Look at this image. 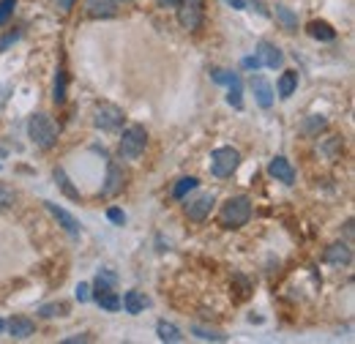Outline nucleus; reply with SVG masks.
<instances>
[{
	"label": "nucleus",
	"instance_id": "f257e3e1",
	"mask_svg": "<svg viewBox=\"0 0 355 344\" xmlns=\"http://www.w3.org/2000/svg\"><path fill=\"white\" fill-rule=\"evenodd\" d=\"M249 218H252V200L243 197V194L241 197H230L222 205V214H219V221H222V227H227V230H238Z\"/></svg>",
	"mask_w": 355,
	"mask_h": 344
},
{
	"label": "nucleus",
	"instance_id": "f03ea898",
	"mask_svg": "<svg viewBox=\"0 0 355 344\" xmlns=\"http://www.w3.org/2000/svg\"><path fill=\"white\" fill-rule=\"evenodd\" d=\"M28 134H31V139L42 148V150H49L52 145H55V139H58V126H55V121L44 115V112H36L33 118H31V123H28Z\"/></svg>",
	"mask_w": 355,
	"mask_h": 344
},
{
	"label": "nucleus",
	"instance_id": "7ed1b4c3",
	"mask_svg": "<svg viewBox=\"0 0 355 344\" xmlns=\"http://www.w3.org/2000/svg\"><path fill=\"white\" fill-rule=\"evenodd\" d=\"M145 145H148V131L142 129V126H129V129L123 131V137H121L118 150H121L123 159L134 162V159H139L145 153Z\"/></svg>",
	"mask_w": 355,
	"mask_h": 344
},
{
	"label": "nucleus",
	"instance_id": "20e7f679",
	"mask_svg": "<svg viewBox=\"0 0 355 344\" xmlns=\"http://www.w3.org/2000/svg\"><path fill=\"white\" fill-rule=\"evenodd\" d=\"M238 167H241V153L235 148H216L211 153V170L216 178H230Z\"/></svg>",
	"mask_w": 355,
	"mask_h": 344
},
{
	"label": "nucleus",
	"instance_id": "39448f33",
	"mask_svg": "<svg viewBox=\"0 0 355 344\" xmlns=\"http://www.w3.org/2000/svg\"><path fill=\"white\" fill-rule=\"evenodd\" d=\"M93 123L101 131H118L123 126V110L115 104H98L93 112Z\"/></svg>",
	"mask_w": 355,
	"mask_h": 344
},
{
	"label": "nucleus",
	"instance_id": "423d86ee",
	"mask_svg": "<svg viewBox=\"0 0 355 344\" xmlns=\"http://www.w3.org/2000/svg\"><path fill=\"white\" fill-rule=\"evenodd\" d=\"M178 22L186 31H200V25H202V6H200V0H180L178 3Z\"/></svg>",
	"mask_w": 355,
	"mask_h": 344
},
{
	"label": "nucleus",
	"instance_id": "0eeeda50",
	"mask_svg": "<svg viewBox=\"0 0 355 344\" xmlns=\"http://www.w3.org/2000/svg\"><path fill=\"white\" fill-rule=\"evenodd\" d=\"M254 60H257L260 66H266V69H282L284 55H282V49H279L276 44L260 42L257 44V52H254Z\"/></svg>",
	"mask_w": 355,
	"mask_h": 344
},
{
	"label": "nucleus",
	"instance_id": "6e6552de",
	"mask_svg": "<svg viewBox=\"0 0 355 344\" xmlns=\"http://www.w3.org/2000/svg\"><path fill=\"white\" fill-rule=\"evenodd\" d=\"M44 205H46V211L58 218V224H60L71 238H77V235H80V230H83V227H80V221L69 214V211H63V208H60V205H55V203H44Z\"/></svg>",
	"mask_w": 355,
	"mask_h": 344
},
{
	"label": "nucleus",
	"instance_id": "1a4fd4ad",
	"mask_svg": "<svg viewBox=\"0 0 355 344\" xmlns=\"http://www.w3.org/2000/svg\"><path fill=\"white\" fill-rule=\"evenodd\" d=\"M85 11L93 19H110L118 14V0H85Z\"/></svg>",
	"mask_w": 355,
	"mask_h": 344
},
{
	"label": "nucleus",
	"instance_id": "9d476101",
	"mask_svg": "<svg viewBox=\"0 0 355 344\" xmlns=\"http://www.w3.org/2000/svg\"><path fill=\"white\" fill-rule=\"evenodd\" d=\"M211 208H214V194H202V197H197V200H191L186 205V216L191 221H205L208 214H211Z\"/></svg>",
	"mask_w": 355,
	"mask_h": 344
},
{
	"label": "nucleus",
	"instance_id": "9b49d317",
	"mask_svg": "<svg viewBox=\"0 0 355 344\" xmlns=\"http://www.w3.org/2000/svg\"><path fill=\"white\" fill-rule=\"evenodd\" d=\"M268 172H270L276 180L287 183V186H293V183H295V170H293V164H290L284 156H276V159H270V164H268Z\"/></svg>",
	"mask_w": 355,
	"mask_h": 344
},
{
	"label": "nucleus",
	"instance_id": "f8f14e48",
	"mask_svg": "<svg viewBox=\"0 0 355 344\" xmlns=\"http://www.w3.org/2000/svg\"><path fill=\"white\" fill-rule=\"evenodd\" d=\"M252 90H254V98L263 110H268L273 104V87L263 74H252Z\"/></svg>",
	"mask_w": 355,
	"mask_h": 344
},
{
	"label": "nucleus",
	"instance_id": "ddd939ff",
	"mask_svg": "<svg viewBox=\"0 0 355 344\" xmlns=\"http://www.w3.org/2000/svg\"><path fill=\"white\" fill-rule=\"evenodd\" d=\"M325 262L328 265H350L353 262V249L347 246V243H334V246H328L325 249Z\"/></svg>",
	"mask_w": 355,
	"mask_h": 344
},
{
	"label": "nucleus",
	"instance_id": "4468645a",
	"mask_svg": "<svg viewBox=\"0 0 355 344\" xmlns=\"http://www.w3.org/2000/svg\"><path fill=\"white\" fill-rule=\"evenodd\" d=\"M148 298H145V293H139V290H129L126 295H123V301H121V309H126L129 314H139V311H145L148 309Z\"/></svg>",
	"mask_w": 355,
	"mask_h": 344
},
{
	"label": "nucleus",
	"instance_id": "2eb2a0df",
	"mask_svg": "<svg viewBox=\"0 0 355 344\" xmlns=\"http://www.w3.org/2000/svg\"><path fill=\"white\" fill-rule=\"evenodd\" d=\"M33 331H36V325H33L31 317H14L8 322V334L14 339H28V336H33Z\"/></svg>",
	"mask_w": 355,
	"mask_h": 344
},
{
	"label": "nucleus",
	"instance_id": "dca6fc26",
	"mask_svg": "<svg viewBox=\"0 0 355 344\" xmlns=\"http://www.w3.org/2000/svg\"><path fill=\"white\" fill-rule=\"evenodd\" d=\"M309 36L311 39H317V42H334L336 39V31H334V25H328V22H322V19H314L309 22Z\"/></svg>",
	"mask_w": 355,
	"mask_h": 344
},
{
	"label": "nucleus",
	"instance_id": "f3484780",
	"mask_svg": "<svg viewBox=\"0 0 355 344\" xmlns=\"http://www.w3.org/2000/svg\"><path fill=\"white\" fill-rule=\"evenodd\" d=\"M121 186H123V170H121L115 162H110V175H107L104 197H112V194H118V191H121Z\"/></svg>",
	"mask_w": 355,
	"mask_h": 344
},
{
	"label": "nucleus",
	"instance_id": "a211bd4d",
	"mask_svg": "<svg viewBox=\"0 0 355 344\" xmlns=\"http://www.w3.org/2000/svg\"><path fill=\"white\" fill-rule=\"evenodd\" d=\"M295 87H298V71H284V74L279 77L276 90H279L282 98H290V96L295 93Z\"/></svg>",
	"mask_w": 355,
	"mask_h": 344
},
{
	"label": "nucleus",
	"instance_id": "6ab92c4d",
	"mask_svg": "<svg viewBox=\"0 0 355 344\" xmlns=\"http://www.w3.org/2000/svg\"><path fill=\"white\" fill-rule=\"evenodd\" d=\"M156 334H159V339L162 342H183V334H180V328L178 325H173V322H167V320H162L159 325H156Z\"/></svg>",
	"mask_w": 355,
	"mask_h": 344
},
{
	"label": "nucleus",
	"instance_id": "aec40b11",
	"mask_svg": "<svg viewBox=\"0 0 355 344\" xmlns=\"http://www.w3.org/2000/svg\"><path fill=\"white\" fill-rule=\"evenodd\" d=\"M96 303L101 306V309H107V311H118L121 309V298H118V293H112V290H96Z\"/></svg>",
	"mask_w": 355,
	"mask_h": 344
},
{
	"label": "nucleus",
	"instance_id": "412c9836",
	"mask_svg": "<svg viewBox=\"0 0 355 344\" xmlns=\"http://www.w3.org/2000/svg\"><path fill=\"white\" fill-rule=\"evenodd\" d=\"M191 334H194L197 339H202V342H227V336H224L222 331L202 328V325H194V328H191Z\"/></svg>",
	"mask_w": 355,
	"mask_h": 344
},
{
	"label": "nucleus",
	"instance_id": "4be33fe9",
	"mask_svg": "<svg viewBox=\"0 0 355 344\" xmlns=\"http://www.w3.org/2000/svg\"><path fill=\"white\" fill-rule=\"evenodd\" d=\"M276 19H279L287 31H298V19H295V14H293L287 6H276Z\"/></svg>",
	"mask_w": 355,
	"mask_h": 344
},
{
	"label": "nucleus",
	"instance_id": "5701e85b",
	"mask_svg": "<svg viewBox=\"0 0 355 344\" xmlns=\"http://www.w3.org/2000/svg\"><path fill=\"white\" fill-rule=\"evenodd\" d=\"M325 126H328V121H325L322 115H309L306 123H304V134H306V137H317Z\"/></svg>",
	"mask_w": 355,
	"mask_h": 344
},
{
	"label": "nucleus",
	"instance_id": "b1692460",
	"mask_svg": "<svg viewBox=\"0 0 355 344\" xmlns=\"http://www.w3.org/2000/svg\"><path fill=\"white\" fill-rule=\"evenodd\" d=\"M197 183H200L197 178H180V180H178V186L173 189V197H175V200H183L189 191H194V189H197Z\"/></svg>",
	"mask_w": 355,
	"mask_h": 344
},
{
	"label": "nucleus",
	"instance_id": "393cba45",
	"mask_svg": "<svg viewBox=\"0 0 355 344\" xmlns=\"http://www.w3.org/2000/svg\"><path fill=\"white\" fill-rule=\"evenodd\" d=\"M52 98L55 104H63L66 101V71L58 69V77H55V90H52Z\"/></svg>",
	"mask_w": 355,
	"mask_h": 344
},
{
	"label": "nucleus",
	"instance_id": "a878e982",
	"mask_svg": "<svg viewBox=\"0 0 355 344\" xmlns=\"http://www.w3.org/2000/svg\"><path fill=\"white\" fill-rule=\"evenodd\" d=\"M52 175H55V180L60 183V189H63V191H66V194H69L71 200H80V191H77V189L71 186V180L66 178V172H63V170H60V167H58V170L52 172Z\"/></svg>",
	"mask_w": 355,
	"mask_h": 344
},
{
	"label": "nucleus",
	"instance_id": "bb28decb",
	"mask_svg": "<svg viewBox=\"0 0 355 344\" xmlns=\"http://www.w3.org/2000/svg\"><path fill=\"white\" fill-rule=\"evenodd\" d=\"M66 311H69V306H66V303H46V306L39 309V314L46 317V320H52V317H63Z\"/></svg>",
	"mask_w": 355,
	"mask_h": 344
},
{
	"label": "nucleus",
	"instance_id": "cd10ccee",
	"mask_svg": "<svg viewBox=\"0 0 355 344\" xmlns=\"http://www.w3.org/2000/svg\"><path fill=\"white\" fill-rule=\"evenodd\" d=\"M211 80L214 83H219V85H232V83H238V74H232V71H224V69H211Z\"/></svg>",
	"mask_w": 355,
	"mask_h": 344
},
{
	"label": "nucleus",
	"instance_id": "c85d7f7f",
	"mask_svg": "<svg viewBox=\"0 0 355 344\" xmlns=\"http://www.w3.org/2000/svg\"><path fill=\"white\" fill-rule=\"evenodd\" d=\"M14 203H17V191L0 183V211H8V208H14Z\"/></svg>",
	"mask_w": 355,
	"mask_h": 344
},
{
	"label": "nucleus",
	"instance_id": "c756f323",
	"mask_svg": "<svg viewBox=\"0 0 355 344\" xmlns=\"http://www.w3.org/2000/svg\"><path fill=\"white\" fill-rule=\"evenodd\" d=\"M115 282H118V276H115L112 270H101L98 279H96V290H112Z\"/></svg>",
	"mask_w": 355,
	"mask_h": 344
},
{
	"label": "nucleus",
	"instance_id": "7c9ffc66",
	"mask_svg": "<svg viewBox=\"0 0 355 344\" xmlns=\"http://www.w3.org/2000/svg\"><path fill=\"white\" fill-rule=\"evenodd\" d=\"M241 96H243V93H241V80H238V83H232V85H230V96H227V101H230L235 110H241V107H243V98H241Z\"/></svg>",
	"mask_w": 355,
	"mask_h": 344
},
{
	"label": "nucleus",
	"instance_id": "2f4dec72",
	"mask_svg": "<svg viewBox=\"0 0 355 344\" xmlns=\"http://www.w3.org/2000/svg\"><path fill=\"white\" fill-rule=\"evenodd\" d=\"M14 6H17V0H0V25L8 22V17L14 14Z\"/></svg>",
	"mask_w": 355,
	"mask_h": 344
},
{
	"label": "nucleus",
	"instance_id": "473e14b6",
	"mask_svg": "<svg viewBox=\"0 0 355 344\" xmlns=\"http://www.w3.org/2000/svg\"><path fill=\"white\" fill-rule=\"evenodd\" d=\"M77 298H80V303H88L90 298H93V295H90L88 284H80V287H77Z\"/></svg>",
	"mask_w": 355,
	"mask_h": 344
},
{
	"label": "nucleus",
	"instance_id": "72a5a7b5",
	"mask_svg": "<svg viewBox=\"0 0 355 344\" xmlns=\"http://www.w3.org/2000/svg\"><path fill=\"white\" fill-rule=\"evenodd\" d=\"M14 93V87L11 85H0V107H6L8 104V96Z\"/></svg>",
	"mask_w": 355,
	"mask_h": 344
},
{
	"label": "nucleus",
	"instance_id": "f704fd0d",
	"mask_svg": "<svg viewBox=\"0 0 355 344\" xmlns=\"http://www.w3.org/2000/svg\"><path fill=\"white\" fill-rule=\"evenodd\" d=\"M110 221H115V224H123V221H126V216L121 214V211H118V208H110Z\"/></svg>",
	"mask_w": 355,
	"mask_h": 344
},
{
	"label": "nucleus",
	"instance_id": "c9c22d12",
	"mask_svg": "<svg viewBox=\"0 0 355 344\" xmlns=\"http://www.w3.org/2000/svg\"><path fill=\"white\" fill-rule=\"evenodd\" d=\"M224 3H227V6H232L235 11H243V8H246V0H224Z\"/></svg>",
	"mask_w": 355,
	"mask_h": 344
},
{
	"label": "nucleus",
	"instance_id": "e433bc0d",
	"mask_svg": "<svg viewBox=\"0 0 355 344\" xmlns=\"http://www.w3.org/2000/svg\"><path fill=\"white\" fill-rule=\"evenodd\" d=\"M52 3H58V8H63V11H69V8H71L77 0H52Z\"/></svg>",
	"mask_w": 355,
	"mask_h": 344
},
{
	"label": "nucleus",
	"instance_id": "4c0bfd02",
	"mask_svg": "<svg viewBox=\"0 0 355 344\" xmlns=\"http://www.w3.org/2000/svg\"><path fill=\"white\" fill-rule=\"evenodd\" d=\"M74 342H90L88 336H71V339H66V344H74Z\"/></svg>",
	"mask_w": 355,
	"mask_h": 344
},
{
	"label": "nucleus",
	"instance_id": "58836bf2",
	"mask_svg": "<svg viewBox=\"0 0 355 344\" xmlns=\"http://www.w3.org/2000/svg\"><path fill=\"white\" fill-rule=\"evenodd\" d=\"M156 3H159V6H178L180 0H156Z\"/></svg>",
	"mask_w": 355,
	"mask_h": 344
},
{
	"label": "nucleus",
	"instance_id": "ea45409f",
	"mask_svg": "<svg viewBox=\"0 0 355 344\" xmlns=\"http://www.w3.org/2000/svg\"><path fill=\"white\" fill-rule=\"evenodd\" d=\"M3 328H6V322H3V320H0V331H3Z\"/></svg>",
	"mask_w": 355,
	"mask_h": 344
},
{
	"label": "nucleus",
	"instance_id": "a19ab883",
	"mask_svg": "<svg viewBox=\"0 0 355 344\" xmlns=\"http://www.w3.org/2000/svg\"><path fill=\"white\" fill-rule=\"evenodd\" d=\"M118 3H126V0H118Z\"/></svg>",
	"mask_w": 355,
	"mask_h": 344
}]
</instances>
